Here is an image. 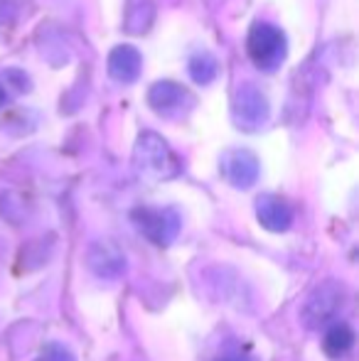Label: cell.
I'll return each mask as SVG.
<instances>
[{"instance_id":"obj_1","label":"cell","mask_w":359,"mask_h":361,"mask_svg":"<svg viewBox=\"0 0 359 361\" xmlns=\"http://www.w3.org/2000/svg\"><path fill=\"white\" fill-rule=\"evenodd\" d=\"M133 170L148 182H165L180 175V160L163 135L143 130L133 145Z\"/></svg>"},{"instance_id":"obj_2","label":"cell","mask_w":359,"mask_h":361,"mask_svg":"<svg viewBox=\"0 0 359 361\" xmlns=\"http://www.w3.org/2000/svg\"><path fill=\"white\" fill-rule=\"evenodd\" d=\"M246 49L256 69L273 74L283 67L288 57V42L281 27L271 23H254L246 37Z\"/></svg>"},{"instance_id":"obj_3","label":"cell","mask_w":359,"mask_h":361,"mask_svg":"<svg viewBox=\"0 0 359 361\" xmlns=\"http://www.w3.org/2000/svg\"><path fill=\"white\" fill-rule=\"evenodd\" d=\"M271 118V106L266 94L251 81L236 86L231 96V121L244 133H256L261 130Z\"/></svg>"},{"instance_id":"obj_4","label":"cell","mask_w":359,"mask_h":361,"mask_svg":"<svg viewBox=\"0 0 359 361\" xmlns=\"http://www.w3.org/2000/svg\"><path fill=\"white\" fill-rule=\"evenodd\" d=\"M347 298V290L340 281H322L320 286L312 288V293L308 295L305 305L300 310V319L308 329H320L325 324H330L335 319V314L342 310Z\"/></svg>"},{"instance_id":"obj_5","label":"cell","mask_w":359,"mask_h":361,"mask_svg":"<svg viewBox=\"0 0 359 361\" xmlns=\"http://www.w3.org/2000/svg\"><path fill=\"white\" fill-rule=\"evenodd\" d=\"M130 216H133L135 228L155 246H170L180 236L182 219L175 209H168V207H140Z\"/></svg>"},{"instance_id":"obj_6","label":"cell","mask_w":359,"mask_h":361,"mask_svg":"<svg viewBox=\"0 0 359 361\" xmlns=\"http://www.w3.org/2000/svg\"><path fill=\"white\" fill-rule=\"evenodd\" d=\"M148 104L155 114L165 116V118H178V116H185L195 106V96L178 81L165 79L155 81L148 89Z\"/></svg>"},{"instance_id":"obj_7","label":"cell","mask_w":359,"mask_h":361,"mask_svg":"<svg viewBox=\"0 0 359 361\" xmlns=\"http://www.w3.org/2000/svg\"><path fill=\"white\" fill-rule=\"evenodd\" d=\"M221 175L236 190H249L259 180V157L251 150H226L221 155Z\"/></svg>"},{"instance_id":"obj_8","label":"cell","mask_w":359,"mask_h":361,"mask_svg":"<svg viewBox=\"0 0 359 361\" xmlns=\"http://www.w3.org/2000/svg\"><path fill=\"white\" fill-rule=\"evenodd\" d=\"M87 266L101 281H116L126 273V256L114 241H94L87 251Z\"/></svg>"},{"instance_id":"obj_9","label":"cell","mask_w":359,"mask_h":361,"mask_svg":"<svg viewBox=\"0 0 359 361\" xmlns=\"http://www.w3.org/2000/svg\"><path fill=\"white\" fill-rule=\"evenodd\" d=\"M256 219L273 233L288 231L293 226V207L276 195H261L256 200Z\"/></svg>"},{"instance_id":"obj_10","label":"cell","mask_w":359,"mask_h":361,"mask_svg":"<svg viewBox=\"0 0 359 361\" xmlns=\"http://www.w3.org/2000/svg\"><path fill=\"white\" fill-rule=\"evenodd\" d=\"M140 67H143V57L130 44H118L109 54V74L118 84H133L140 76Z\"/></svg>"},{"instance_id":"obj_11","label":"cell","mask_w":359,"mask_h":361,"mask_svg":"<svg viewBox=\"0 0 359 361\" xmlns=\"http://www.w3.org/2000/svg\"><path fill=\"white\" fill-rule=\"evenodd\" d=\"M155 20V0H126L123 27L126 35H145Z\"/></svg>"},{"instance_id":"obj_12","label":"cell","mask_w":359,"mask_h":361,"mask_svg":"<svg viewBox=\"0 0 359 361\" xmlns=\"http://www.w3.org/2000/svg\"><path fill=\"white\" fill-rule=\"evenodd\" d=\"M352 347H355V329L347 322H332L322 339V349L327 357L342 359L352 352Z\"/></svg>"},{"instance_id":"obj_13","label":"cell","mask_w":359,"mask_h":361,"mask_svg":"<svg viewBox=\"0 0 359 361\" xmlns=\"http://www.w3.org/2000/svg\"><path fill=\"white\" fill-rule=\"evenodd\" d=\"M187 72H190L192 81L207 86L219 74V59L212 52H197V54H192L190 62H187Z\"/></svg>"},{"instance_id":"obj_14","label":"cell","mask_w":359,"mask_h":361,"mask_svg":"<svg viewBox=\"0 0 359 361\" xmlns=\"http://www.w3.org/2000/svg\"><path fill=\"white\" fill-rule=\"evenodd\" d=\"M44 361H74V354L62 344H47L44 347Z\"/></svg>"},{"instance_id":"obj_15","label":"cell","mask_w":359,"mask_h":361,"mask_svg":"<svg viewBox=\"0 0 359 361\" xmlns=\"http://www.w3.org/2000/svg\"><path fill=\"white\" fill-rule=\"evenodd\" d=\"M5 79L13 81V84H15V89H13V91H18V94H23V91L30 86L28 76H25L23 72H15V69H8V72H5Z\"/></svg>"},{"instance_id":"obj_16","label":"cell","mask_w":359,"mask_h":361,"mask_svg":"<svg viewBox=\"0 0 359 361\" xmlns=\"http://www.w3.org/2000/svg\"><path fill=\"white\" fill-rule=\"evenodd\" d=\"M217 361H256L251 354H244V352H226V354H221Z\"/></svg>"},{"instance_id":"obj_17","label":"cell","mask_w":359,"mask_h":361,"mask_svg":"<svg viewBox=\"0 0 359 361\" xmlns=\"http://www.w3.org/2000/svg\"><path fill=\"white\" fill-rule=\"evenodd\" d=\"M10 15H13V8H10V3H8V0H0V25L8 23Z\"/></svg>"},{"instance_id":"obj_18","label":"cell","mask_w":359,"mask_h":361,"mask_svg":"<svg viewBox=\"0 0 359 361\" xmlns=\"http://www.w3.org/2000/svg\"><path fill=\"white\" fill-rule=\"evenodd\" d=\"M3 106H5V89L0 86V109H3Z\"/></svg>"}]
</instances>
